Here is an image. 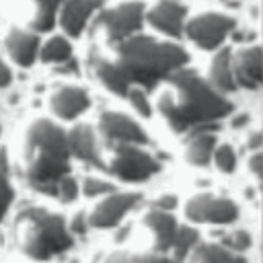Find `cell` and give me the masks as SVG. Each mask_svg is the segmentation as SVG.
Instances as JSON below:
<instances>
[{"mask_svg":"<svg viewBox=\"0 0 263 263\" xmlns=\"http://www.w3.org/2000/svg\"><path fill=\"white\" fill-rule=\"evenodd\" d=\"M187 62L189 55L183 47L138 33L90 53L95 76L107 90L119 97H125L129 86H156L175 70L185 68Z\"/></svg>","mask_w":263,"mask_h":263,"instance_id":"1","label":"cell"},{"mask_svg":"<svg viewBox=\"0 0 263 263\" xmlns=\"http://www.w3.org/2000/svg\"><path fill=\"white\" fill-rule=\"evenodd\" d=\"M164 80L166 88L158 97V111L177 134L208 129L232 111L222 92L193 70L179 68Z\"/></svg>","mask_w":263,"mask_h":263,"instance_id":"2","label":"cell"},{"mask_svg":"<svg viewBox=\"0 0 263 263\" xmlns=\"http://www.w3.org/2000/svg\"><path fill=\"white\" fill-rule=\"evenodd\" d=\"M70 148L66 132L49 119H37L25 136V177L41 193L55 195L58 181L68 175Z\"/></svg>","mask_w":263,"mask_h":263,"instance_id":"3","label":"cell"},{"mask_svg":"<svg viewBox=\"0 0 263 263\" xmlns=\"http://www.w3.org/2000/svg\"><path fill=\"white\" fill-rule=\"evenodd\" d=\"M18 247L33 259H49L72 247V234L60 214L41 208H25L14 222Z\"/></svg>","mask_w":263,"mask_h":263,"instance_id":"4","label":"cell"},{"mask_svg":"<svg viewBox=\"0 0 263 263\" xmlns=\"http://www.w3.org/2000/svg\"><path fill=\"white\" fill-rule=\"evenodd\" d=\"M144 12H146V8L138 0L107 8L95 18L92 35L95 37L101 35V39L105 43L136 35V33H140V29L144 25Z\"/></svg>","mask_w":263,"mask_h":263,"instance_id":"5","label":"cell"},{"mask_svg":"<svg viewBox=\"0 0 263 263\" xmlns=\"http://www.w3.org/2000/svg\"><path fill=\"white\" fill-rule=\"evenodd\" d=\"M105 168L121 181H146L160 171V162L152 154L140 150L138 144H117Z\"/></svg>","mask_w":263,"mask_h":263,"instance_id":"6","label":"cell"},{"mask_svg":"<svg viewBox=\"0 0 263 263\" xmlns=\"http://www.w3.org/2000/svg\"><path fill=\"white\" fill-rule=\"evenodd\" d=\"M234 21L220 12H203L185 21L183 33L201 49H216L232 33Z\"/></svg>","mask_w":263,"mask_h":263,"instance_id":"7","label":"cell"},{"mask_svg":"<svg viewBox=\"0 0 263 263\" xmlns=\"http://www.w3.org/2000/svg\"><path fill=\"white\" fill-rule=\"evenodd\" d=\"M185 216L197 224H230L238 216V205L226 197L199 193L187 201Z\"/></svg>","mask_w":263,"mask_h":263,"instance_id":"8","label":"cell"},{"mask_svg":"<svg viewBox=\"0 0 263 263\" xmlns=\"http://www.w3.org/2000/svg\"><path fill=\"white\" fill-rule=\"evenodd\" d=\"M99 134L109 142V144H146L148 138L144 134V129L129 119L123 113H115V111H105L99 119Z\"/></svg>","mask_w":263,"mask_h":263,"instance_id":"9","label":"cell"},{"mask_svg":"<svg viewBox=\"0 0 263 263\" xmlns=\"http://www.w3.org/2000/svg\"><path fill=\"white\" fill-rule=\"evenodd\" d=\"M138 201L140 193H113L92 210V214L88 216V224L95 228H113Z\"/></svg>","mask_w":263,"mask_h":263,"instance_id":"10","label":"cell"},{"mask_svg":"<svg viewBox=\"0 0 263 263\" xmlns=\"http://www.w3.org/2000/svg\"><path fill=\"white\" fill-rule=\"evenodd\" d=\"M185 18H187L185 6H181L175 0H160L148 12H144V21H148L156 31L171 37H181Z\"/></svg>","mask_w":263,"mask_h":263,"instance_id":"11","label":"cell"},{"mask_svg":"<svg viewBox=\"0 0 263 263\" xmlns=\"http://www.w3.org/2000/svg\"><path fill=\"white\" fill-rule=\"evenodd\" d=\"M103 0H64L60 6V25L62 29L72 35L78 37L84 27L88 25L90 16L101 10Z\"/></svg>","mask_w":263,"mask_h":263,"instance_id":"12","label":"cell"},{"mask_svg":"<svg viewBox=\"0 0 263 263\" xmlns=\"http://www.w3.org/2000/svg\"><path fill=\"white\" fill-rule=\"evenodd\" d=\"M66 138H68L70 154H74L76 158H80L82 162H86L90 166L105 168L101 154H99V148H97V136H95V129L90 125L80 123V125L72 127L66 134Z\"/></svg>","mask_w":263,"mask_h":263,"instance_id":"13","label":"cell"},{"mask_svg":"<svg viewBox=\"0 0 263 263\" xmlns=\"http://www.w3.org/2000/svg\"><path fill=\"white\" fill-rule=\"evenodd\" d=\"M232 64L234 82H238L245 88H259L261 84V49L257 45L245 47L236 53Z\"/></svg>","mask_w":263,"mask_h":263,"instance_id":"14","label":"cell"},{"mask_svg":"<svg viewBox=\"0 0 263 263\" xmlns=\"http://www.w3.org/2000/svg\"><path fill=\"white\" fill-rule=\"evenodd\" d=\"M90 105L88 92L80 86H60L51 95V109L60 119H74Z\"/></svg>","mask_w":263,"mask_h":263,"instance_id":"15","label":"cell"},{"mask_svg":"<svg viewBox=\"0 0 263 263\" xmlns=\"http://www.w3.org/2000/svg\"><path fill=\"white\" fill-rule=\"evenodd\" d=\"M4 45H6L8 55L18 66H31L39 53V37L23 29H10L4 39Z\"/></svg>","mask_w":263,"mask_h":263,"instance_id":"16","label":"cell"},{"mask_svg":"<svg viewBox=\"0 0 263 263\" xmlns=\"http://www.w3.org/2000/svg\"><path fill=\"white\" fill-rule=\"evenodd\" d=\"M144 226L154 234V251L164 253L171 249L173 236L177 232V220L171 216V212L152 208L144 216Z\"/></svg>","mask_w":263,"mask_h":263,"instance_id":"17","label":"cell"},{"mask_svg":"<svg viewBox=\"0 0 263 263\" xmlns=\"http://www.w3.org/2000/svg\"><path fill=\"white\" fill-rule=\"evenodd\" d=\"M230 51L222 49L214 55V60L210 62V70H208V82L220 90V92H228L236 88L234 82V74H232V64H230Z\"/></svg>","mask_w":263,"mask_h":263,"instance_id":"18","label":"cell"},{"mask_svg":"<svg viewBox=\"0 0 263 263\" xmlns=\"http://www.w3.org/2000/svg\"><path fill=\"white\" fill-rule=\"evenodd\" d=\"M216 136L201 129V132H195V136L189 140L187 144V160L195 166H205L210 160H212V154H214V148H216Z\"/></svg>","mask_w":263,"mask_h":263,"instance_id":"19","label":"cell"},{"mask_svg":"<svg viewBox=\"0 0 263 263\" xmlns=\"http://www.w3.org/2000/svg\"><path fill=\"white\" fill-rule=\"evenodd\" d=\"M191 257L195 261H216V263H242L245 257L236 255L232 249L220 242H199L191 249Z\"/></svg>","mask_w":263,"mask_h":263,"instance_id":"20","label":"cell"},{"mask_svg":"<svg viewBox=\"0 0 263 263\" xmlns=\"http://www.w3.org/2000/svg\"><path fill=\"white\" fill-rule=\"evenodd\" d=\"M29 2L35 6V14L31 18L33 31H37V33L51 31L55 25L58 10H60L64 0H29Z\"/></svg>","mask_w":263,"mask_h":263,"instance_id":"21","label":"cell"},{"mask_svg":"<svg viewBox=\"0 0 263 263\" xmlns=\"http://www.w3.org/2000/svg\"><path fill=\"white\" fill-rule=\"evenodd\" d=\"M39 53H41V60H43V62L62 64V62L70 60V55H72V45H70L68 39H64V37L58 35V37H51V39L39 49Z\"/></svg>","mask_w":263,"mask_h":263,"instance_id":"22","label":"cell"},{"mask_svg":"<svg viewBox=\"0 0 263 263\" xmlns=\"http://www.w3.org/2000/svg\"><path fill=\"white\" fill-rule=\"evenodd\" d=\"M197 240H199V236H197V232L193 228H189V226H181L179 228L177 226V232L173 236L171 249L175 251V257L177 259H185L191 253V249L197 245Z\"/></svg>","mask_w":263,"mask_h":263,"instance_id":"23","label":"cell"},{"mask_svg":"<svg viewBox=\"0 0 263 263\" xmlns=\"http://www.w3.org/2000/svg\"><path fill=\"white\" fill-rule=\"evenodd\" d=\"M125 97L129 99V105H132L142 117H150V115H152V107H150L146 88H142V86H129L127 92H125Z\"/></svg>","mask_w":263,"mask_h":263,"instance_id":"24","label":"cell"},{"mask_svg":"<svg viewBox=\"0 0 263 263\" xmlns=\"http://www.w3.org/2000/svg\"><path fill=\"white\" fill-rule=\"evenodd\" d=\"M214 160H216V166L222 171V173H234L236 168V154L230 146H216L214 148Z\"/></svg>","mask_w":263,"mask_h":263,"instance_id":"25","label":"cell"},{"mask_svg":"<svg viewBox=\"0 0 263 263\" xmlns=\"http://www.w3.org/2000/svg\"><path fill=\"white\" fill-rule=\"evenodd\" d=\"M12 199H14V191L10 187V181H8V175H6V166L0 164V222L6 216Z\"/></svg>","mask_w":263,"mask_h":263,"instance_id":"26","label":"cell"},{"mask_svg":"<svg viewBox=\"0 0 263 263\" xmlns=\"http://www.w3.org/2000/svg\"><path fill=\"white\" fill-rule=\"evenodd\" d=\"M55 195H58L62 201H74L76 195H78V183H76L70 175H64V177L58 181Z\"/></svg>","mask_w":263,"mask_h":263,"instance_id":"27","label":"cell"},{"mask_svg":"<svg viewBox=\"0 0 263 263\" xmlns=\"http://www.w3.org/2000/svg\"><path fill=\"white\" fill-rule=\"evenodd\" d=\"M82 189H84V195L88 197H97V195H105V193H113V185L107 183V181H101V179H84L82 183Z\"/></svg>","mask_w":263,"mask_h":263,"instance_id":"28","label":"cell"},{"mask_svg":"<svg viewBox=\"0 0 263 263\" xmlns=\"http://www.w3.org/2000/svg\"><path fill=\"white\" fill-rule=\"evenodd\" d=\"M224 245H226L228 249H232V251H245V249L251 247V234L245 232V230H236V232H232V234L226 238Z\"/></svg>","mask_w":263,"mask_h":263,"instance_id":"29","label":"cell"},{"mask_svg":"<svg viewBox=\"0 0 263 263\" xmlns=\"http://www.w3.org/2000/svg\"><path fill=\"white\" fill-rule=\"evenodd\" d=\"M86 226H88V216L82 214V212H78V214H74V218H72V222H70V232H74V234H84V232H86Z\"/></svg>","mask_w":263,"mask_h":263,"instance_id":"30","label":"cell"},{"mask_svg":"<svg viewBox=\"0 0 263 263\" xmlns=\"http://www.w3.org/2000/svg\"><path fill=\"white\" fill-rule=\"evenodd\" d=\"M175 205H177V199H175L173 195H162V197H158L156 203H154V208H160V210H166V212H171Z\"/></svg>","mask_w":263,"mask_h":263,"instance_id":"31","label":"cell"},{"mask_svg":"<svg viewBox=\"0 0 263 263\" xmlns=\"http://www.w3.org/2000/svg\"><path fill=\"white\" fill-rule=\"evenodd\" d=\"M12 80V74H10V68L0 60V88H6Z\"/></svg>","mask_w":263,"mask_h":263,"instance_id":"32","label":"cell"},{"mask_svg":"<svg viewBox=\"0 0 263 263\" xmlns=\"http://www.w3.org/2000/svg\"><path fill=\"white\" fill-rule=\"evenodd\" d=\"M261 164H263V156H261V152L257 150V152L251 156V160H249V166H251V171H253L255 175H261Z\"/></svg>","mask_w":263,"mask_h":263,"instance_id":"33","label":"cell"},{"mask_svg":"<svg viewBox=\"0 0 263 263\" xmlns=\"http://www.w3.org/2000/svg\"><path fill=\"white\" fill-rule=\"evenodd\" d=\"M247 146H249L251 150H259V148H261V134H259V132H253L251 138H249V142H247Z\"/></svg>","mask_w":263,"mask_h":263,"instance_id":"34","label":"cell"},{"mask_svg":"<svg viewBox=\"0 0 263 263\" xmlns=\"http://www.w3.org/2000/svg\"><path fill=\"white\" fill-rule=\"evenodd\" d=\"M245 123H249V115H238V119L232 121L234 127H240V125H245Z\"/></svg>","mask_w":263,"mask_h":263,"instance_id":"35","label":"cell"}]
</instances>
